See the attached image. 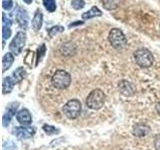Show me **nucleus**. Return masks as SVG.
<instances>
[{"label":"nucleus","mask_w":160,"mask_h":150,"mask_svg":"<svg viewBox=\"0 0 160 150\" xmlns=\"http://www.w3.org/2000/svg\"><path fill=\"white\" fill-rule=\"evenodd\" d=\"M81 103L77 99H71L64 104L62 108L63 114L68 119H76L81 113Z\"/></svg>","instance_id":"obj_4"},{"label":"nucleus","mask_w":160,"mask_h":150,"mask_svg":"<svg viewBox=\"0 0 160 150\" xmlns=\"http://www.w3.org/2000/svg\"><path fill=\"white\" fill-rule=\"evenodd\" d=\"M16 84V82L14 81V79L12 76L4 77L2 81V92L3 94H8L13 90L14 85Z\"/></svg>","instance_id":"obj_13"},{"label":"nucleus","mask_w":160,"mask_h":150,"mask_svg":"<svg viewBox=\"0 0 160 150\" xmlns=\"http://www.w3.org/2000/svg\"><path fill=\"white\" fill-rule=\"evenodd\" d=\"M25 76H26V71H25V69L23 67H18L17 69H15L12 74V77L16 83L21 82Z\"/></svg>","instance_id":"obj_18"},{"label":"nucleus","mask_w":160,"mask_h":150,"mask_svg":"<svg viewBox=\"0 0 160 150\" xmlns=\"http://www.w3.org/2000/svg\"><path fill=\"white\" fill-rule=\"evenodd\" d=\"M43 5L48 12H54L55 10H56L55 0H43Z\"/></svg>","instance_id":"obj_20"},{"label":"nucleus","mask_w":160,"mask_h":150,"mask_svg":"<svg viewBox=\"0 0 160 150\" xmlns=\"http://www.w3.org/2000/svg\"><path fill=\"white\" fill-rule=\"evenodd\" d=\"M11 34H12V32H11V29H10V27H8V26H2V37H3V39L4 40H7V39H9L10 38V36H11Z\"/></svg>","instance_id":"obj_25"},{"label":"nucleus","mask_w":160,"mask_h":150,"mask_svg":"<svg viewBox=\"0 0 160 150\" xmlns=\"http://www.w3.org/2000/svg\"><path fill=\"white\" fill-rule=\"evenodd\" d=\"M120 0H102V5L106 10H114L118 7Z\"/></svg>","instance_id":"obj_19"},{"label":"nucleus","mask_w":160,"mask_h":150,"mask_svg":"<svg viewBox=\"0 0 160 150\" xmlns=\"http://www.w3.org/2000/svg\"><path fill=\"white\" fill-rule=\"evenodd\" d=\"M28 14L26 12V10H24L22 8H19V10L16 13V20L19 23V26L23 29H27L28 27Z\"/></svg>","instance_id":"obj_12"},{"label":"nucleus","mask_w":160,"mask_h":150,"mask_svg":"<svg viewBox=\"0 0 160 150\" xmlns=\"http://www.w3.org/2000/svg\"><path fill=\"white\" fill-rule=\"evenodd\" d=\"M71 6L75 10H80L85 6V2H84V0H72Z\"/></svg>","instance_id":"obj_24"},{"label":"nucleus","mask_w":160,"mask_h":150,"mask_svg":"<svg viewBox=\"0 0 160 150\" xmlns=\"http://www.w3.org/2000/svg\"><path fill=\"white\" fill-rule=\"evenodd\" d=\"M25 41H26V34L23 31H19L12 39V41L9 44V50L14 55H19L22 52L24 48Z\"/></svg>","instance_id":"obj_6"},{"label":"nucleus","mask_w":160,"mask_h":150,"mask_svg":"<svg viewBox=\"0 0 160 150\" xmlns=\"http://www.w3.org/2000/svg\"><path fill=\"white\" fill-rule=\"evenodd\" d=\"M155 109H156L157 113L160 115V101H158V102L156 103V105H155Z\"/></svg>","instance_id":"obj_30"},{"label":"nucleus","mask_w":160,"mask_h":150,"mask_svg":"<svg viewBox=\"0 0 160 150\" xmlns=\"http://www.w3.org/2000/svg\"><path fill=\"white\" fill-rule=\"evenodd\" d=\"M51 82L55 88L63 90L70 86V84H71V76H70V74L67 71H65L63 69H59L56 70V72L52 75Z\"/></svg>","instance_id":"obj_3"},{"label":"nucleus","mask_w":160,"mask_h":150,"mask_svg":"<svg viewBox=\"0 0 160 150\" xmlns=\"http://www.w3.org/2000/svg\"><path fill=\"white\" fill-rule=\"evenodd\" d=\"M18 106H19L18 103H11L7 107V112L3 115V120H2L4 127H7L9 125L10 121H11V118L15 114V112H16V109L18 108Z\"/></svg>","instance_id":"obj_11"},{"label":"nucleus","mask_w":160,"mask_h":150,"mask_svg":"<svg viewBox=\"0 0 160 150\" xmlns=\"http://www.w3.org/2000/svg\"><path fill=\"white\" fill-rule=\"evenodd\" d=\"M154 148L155 150H160V135H157L154 139Z\"/></svg>","instance_id":"obj_27"},{"label":"nucleus","mask_w":160,"mask_h":150,"mask_svg":"<svg viewBox=\"0 0 160 150\" xmlns=\"http://www.w3.org/2000/svg\"><path fill=\"white\" fill-rule=\"evenodd\" d=\"M151 129L148 126L147 124L145 123H137L135 126L133 127V135L136 137H145L150 133Z\"/></svg>","instance_id":"obj_9"},{"label":"nucleus","mask_w":160,"mask_h":150,"mask_svg":"<svg viewBox=\"0 0 160 150\" xmlns=\"http://www.w3.org/2000/svg\"><path fill=\"white\" fill-rule=\"evenodd\" d=\"M119 91L121 94H123L124 96H132L135 92V89L132 83H130L127 80H122L118 84Z\"/></svg>","instance_id":"obj_8"},{"label":"nucleus","mask_w":160,"mask_h":150,"mask_svg":"<svg viewBox=\"0 0 160 150\" xmlns=\"http://www.w3.org/2000/svg\"><path fill=\"white\" fill-rule=\"evenodd\" d=\"M84 24V21H76V22H73L69 25V28H72V27H75V26H80V25H83Z\"/></svg>","instance_id":"obj_29"},{"label":"nucleus","mask_w":160,"mask_h":150,"mask_svg":"<svg viewBox=\"0 0 160 150\" xmlns=\"http://www.w3.org/2000/svg\"><path fill=\"white\" fill-rule=\"evenodd\" d=\"M64 31V27L61 25H56V26H53L48 30V35L49 37H53L58 33H61Z\"/></svg>","instance_id":"obj_21"},{"label":"nucleus","mask_w":160,"mask_h":150,"mask_svg":"<svg viewBox=\"0 0 160 150\" xmlns=\"http://www.w3.org/2000/svg\"><path fill=\"white\" fill-rule=\"evenodd\" d=\"M45 52H46V45L41 44L37 49V61H36V64H38L40 60L43 58Z\"/></svg>","instance_id":"obj_22"},{"label":"nucleus","mask_w":160,"mask_h":150,"mask_svg":"<svg viewBox=\"0 0 160 150\" xmlns=\"http://www.w3.org/2000/svg\"><path fill=\"white\" fill-rule=\"evenodd\" d=\"M16 119L20 124L24 125V126L29 125L32 122V116L28 109H21L20 111H18L16 114Z\"/></svg>","instance_id":"obj_10"},{"label":"nucleus","mask_w":160,"mask_h":150,"mask_svg":"<svg viewBox=\"0 0 160 150\" xmlns=\"http://www.w3.org/2000/svg\"><path fill=\"white\" fill-rule=\"evenodd\" d=\"M60 52L62 53L64 56H71L75 53V46L72 43H65L63 44L61 48H60Z\"/></svg>","instance_id":"obj_17"},{"label":"nucleus","mask_w":160,"mask_h":150,"mask_svg":"<svg viewBox=\"0 0 160 150\" xmlns=\"http://www.w3.org/2000/svg\"><path fill=\"white\" fill-rule=\"evenodd\" d=\"M35 133L34 127H24L23 126H17L14 127L12 130V134H14L15 136H17L20 139H28L30 137H32Z\"/></svg>","instance_id":"obj_7"},{"label":"nucleus","mask_w":160,"mask_h":150,"mask_svg":"<svg viewBox=\"0 0 160 150\" xmlns=\"http://www.w3.org/2000/svg\"><path fill=\"white\" fill-rule=\"evenodd\" d=\"M3 15V25L4 26H8V27H10V25L12 24V21L10 19H8L6 16H5V14L3 13L2 14Z\"/></svg>","instance_id":"obj_28"},{"label":"nucleus","mask_w":160,"mask_h":150,"mask_svg":"<svg viewBox=\"0 0 160 150\" xmlns=\"http://www.w3.org/2000/svg\"><path fill=\"white\" fill-rule=\"evenodd\" d=\"M42 128H43V130L45 131V133L48 134V135L55 134V133H58L59 132L58 129H56L54 126H51V125H48V124H44Z\"/></svg>","instance_id":"obj_23"},{"label":"nucleus","mask_w":160,"mask_h":150,"mask_svg":"<svg viewBox=\"0 0 160 150\" xmlns=\"http://www.w3.org/2000/svg\"><path fill=\"white\" fill-rule=\"evenodd\" d=\"M105 100L106 96L101 89H93L86 98V106L92 110H98L103 107Z\"/></svg>","instance_id":"obj_1"},{"label":"nucleus","mask_w":160,"mask_h":150,"mask_svg":"<svg viewBox=\"0 0 160 150\" xmlns=\"http://www.w3.org/2000/svg\"><path fill=\"white\" fill-rule=\"evenodd\" d=\"M42 24H43V14L40 10H37L32 19V28L35 31H39L42 27Z\"/></svg>","instance_id":"obj_14"},{"label":"nucleus","mask_w":160,"mask_h":150,"mask_svg":"<svg viewBox=\"0 0 160 150\" xmlns=\"http://www.w3.org/2000/svg\"><path fill=\"white\" fill-rule=\"evenodd\" d=\"M108 41L115 49H120L125 46L127 40L122 30L119 28H112L108 33Z\"/></svg>","instance_id":"obj_5"},{"label":"nucleus","mask_w":160,"mask_h":150,"mask_svg":"<svg viewBox=\"0 0 160 150\" xmlns=\"http://www.w3.org/2000/svg\"><path fill=\"white\" fill-rule=\"evenodd\" d=\"M101 15H102L101 10H100L97 6H92L91 9L82 14V19L87 20V19H91L94 17H100Z\"/></svg>","instance_id":"obj_16"},{"label":"nucleus","mask_w":160,"mask_h":150,"mask_svg":"<svg viewBox=\"0 0 160 150\" xmlns=\"http://www.w3.org/2000/svg\"><path fill=\"white\" fill-rule=\"evenodd\" d=\"M13 4H14L13 0H4L2 2V7L5 10H10V9H12Z\"/></svg>","instance_id":"obj_26"},{"label":"nucleus","mask_w":160,"mask_h":150,"mask_svg":"<svg viewBox=\"0 0 160 150\" xmlns=\"http://www.w3.org/2000/svg\"><path fill=\"white\" fill-rule=\"evenodd\" d=\"M23 1L26 4H31L32 3V0H23Z\"/></svg>","instance_id":"obj_31"},{"label":"nucleus","mask_w":160,"mask_h":150,"mask_svg":"<svg viewBox=\"0 0 160 150\" xmlns=\"http://www.w3.org/2000/svg\"><path fill=\"white\" fill-rule=\"evenodd\" d=\"M14 56L15 55L12 52H7L2 58V71L5 72L12 66L14 62Z\"/></svg>","instance_id":"obj_15"},{"label":"nucleus","mask_w":160,"mask_h":150,"mask_svg":"<svg viewBox=\"0 0 160 150\" xmlns=\"http://www.w3.org/2000/svg\"><path fill=\"white\" fill-rule=\"evenodd\" d=\"M133 56L136 64L142 68H148L152 66L154 63V57L151 51H149L146 48H140L137 49L133 53Z\"/></svg>","instance_id":"obj_2"}]
</instances>
